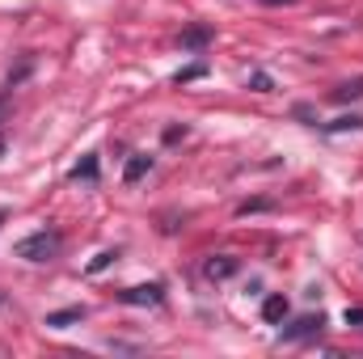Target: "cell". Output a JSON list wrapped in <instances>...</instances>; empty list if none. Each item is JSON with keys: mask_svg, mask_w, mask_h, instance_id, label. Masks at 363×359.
I'll use <instances>...</instances> for the list:
<instances>
[{"mask_svg": "<svg viewBox=\"0 0 363 359\" xmlns=\"http://www.w3.org/2000/svg\"><path fill=\"white\" fill-rule=\"evenodd\" d=\"M321 326H325V317L317 313V317H300L296 326H283L279 330V343H300V338H313V334H321Z\"/></svg>", "mask_w": 363, "mask_h": 359, "instance_id": "3957f363", "label": "cell"}, {"mask_svg": "<svg viewBox=\"0 0 363 359\" xmlns=\"http://www.w3.org/2000/svg\"><path fill=\"white\" fill-rule=\"evenodd\" d=\"M271 207V199H250V203H241L237 207V216H250V211H267Z\"/></svg>", "mask_w": 363, "mask_h": 359, "instance_id": "9a60e30c", "label": "cell"}, {"mask_svg": "<svg viewBox=\"0 0 363 359\" xmlns=\"http://www.w3.org/2000/svg\"><path fill=\"white\" fill-rule=\"evenodd\" d=\"M262 4H291V0H262Z\"/></svg>", "mask_w": 363, "mask_h": 359, "instance_id": "ac0fdd59", "label": "cell"}, {"mask_svg": "<svg viewBox=\"0 0 363 359\" xmlns=\"http://www.w3.org/2000/svg\"><path fill=\"white\" fill-rule=\"evenodd\" d=\"M55 254H60V233H47V228L17 241V258H26V263H51Z\"/></svg>", "mask_w": 363, "mask_h": 359, "instance_id": "6da1fadb", "label": "cell"}, {"mask_svg": "<svg viewBox=\"0 0 363 359\" xmlns=\"http://www.w3.org/2000/svg\"><path fill=\"white\" fill-rule=\"evenodd\" d=\"M9 114H13V101H9V93H0V123H9Z\"/></svg>", "mask_w": 363, "mask_h": 359, "instance_id": "e0dca14e", "label": "cell"}, {"mask_svg": "<svg viewBox=\"0 0 363 359\" xmlns=\"http://www.w3.org/2000/svg\"><path fill=\"white\" fill-rule=\"evenodd\" d=\"M351 97H363V77H359V81H347V85H338V89H334V101H351Z\"/></svg>", "mask_w": 363, "mask_h": 359, "instance_id": "8fae6325", "label": "cell"}, {"mask_svg": "<svg viewBox=\"0 0 363 359\" xmlns=\"http://www.w3.org/2000/svg\"><path fill=\"white\" fill-rule=\"evenodd\" d=\"M118 300H123V304H148V309H161V304H165V287H161V283H140V287L118 292Z\"/></svg>", "mask_w": 363, "mask_h": 359, "instance_id": "7a4b0ae2", "label": "cell"}, {"mask_svg": "<svg viewBox=\"0 0 363 359\" xmlns=\"http://www.w3.org/2000/svg\"><path fill=\"white\" fill-rule=\"evenodd\" d=\"M144 174H152V157H148V153H135V157L123 165V182H127V186H135Z\"/></svg>", "mask_w": 363, "mask_h": 359, "instance_id": "8992f818", "label": "cell"}, {"mask_svg": "<svg viewBox=\"0 0 363 359\" xmlns=\"http://www.w3.org/2000/svg\"><path fill=\"white\" fill-rule=\"evenodd\" d=\"M77 321H85V309L77 304V309H60V313H47L43 317V326L47 330H68V326H77Z\"/></svg>", "mask_w": 363, "mask_h": 359, "instance_id": "5b68a950", "label": "cell"}, {"mask_svg": "<svg viewBox=\"0 0 363 359\" xmlns=\"http://www.w3.org/2000/svg\"><path fill=\"white\" fill-rule=\"evenodd\" d=\"M342 321H347V326H363V304H347Z\"/></svg>", "mask_w": 363, "mask_h": 359, "instance_id": "2e32d148", "label": "cell"}, {"mask_svg": "<svg viewBox=\"0 0 363 359\" xmlns=\"http://www.w3.org/2000/svg\"><path fill=\"white\" fill-rule=\"evenodd\" d=\"M363 127V114H342L338 123H325V131H359Z\"/></svg>", "mask_w": 363, "mask_h": 359, "instance_id": "30bf717a", "label": "cell"}, {"mask_svg": "<svg viewBox=\"0 0 363 359\" xmlns=\"http://www.w3.org/2000/svg\"><path fill=\"white\" fill-rule=\"evenodd\" d=\"M0 224H4V216H0Z\"/></svg>", "mask_w": 363, "mask_h": 359, "instance_id": "d6986e66", "label": "cell"}, {"mask_svg": "<svg viewBox=\"0 0 363 359\" xmlns=\"http://www.w3.org/2000/svg\"><path fill=\"white\" fill-rule=\"evenodd\" d=\"M0 304H4V300H0Z\"/></svg>", "mask_w": 363, "mask_h": 359, "instance_id": "ffe728a7", "label": "cell"}, {"mask_svg": "<svg viewBox=\"0 0 363 359\" xmlns=\"http://www.w3.org/2000/svg\"><path fill=\"white\" fill-rule=\"evenodd\" d=\"M237 270H241V263H237L233 254H216V258H207V263H203V275H207L211 283H224V279H233Z\"/></svg>", "mask_w": 363, "mask_h": 359, "instance_id": "277c9868", "label": "cell"}, {"mask_svg": "<svg viewBox=\"0 0 363 359\" xmlns=\"http://www.w3.org/2000/svg\"><path fill=\"white\" fill-rule=\"evenodd\" d=\"M114 258H118V250H101V254H97V258H93V263H89V275H101V270L110 267Z\"/></svg>", "mask_w": 363, "mask_h": 359, "instance_id": "7c38bea8", "label": "cell"}, {"mask_svg": "<svg viewBox=\"0 0 363 359\" xmlns=\"http://www.w3.org/2000/svg\"><path fill=\"white\" fill-rule=\"evenodd\" d=\"M97 174H101V165H97V153H85V157L72 165V174H68V178H72V182H97Z\"/></svg>", "mask_w": 363, "mask_h": 359, "instance_id": "52a82bcc", "label": "cell"}, {"mask_svg": "<svg viewBox=\"0 0 363 359\" xmlns=\"http://www.w3.org/2000/svg\"><path fill=\"white\" fill-rule=\"evenodd\" d=\"M211 43V26H190V30H182V47L186 51H203Z\"/></svg>", "mask_w": 363, "mask_h": 359, "instance_id": "9c48e42d", "label": "cell"}, {"mask_svg": "<svg viewBox=\"0 0 363 359\" xmlns=\"http://www.w3.org/2000/svg\"><path fill=\"white\" fill-rule=\"evenodd\" d=\"M250 89H254V93H271V77H267L262 68H258V72H250Z\"/></svg>", "mask_w": 363, "mask_h": 359, "instance_id": "4fadbf2b", "label": "cell"}, {"mask_svg": "<svg viewBox=\"0 0 363 359\" xmlns=\"http://www.w3.org/2000/svg\"><path fill=\"white\" fill-rule=\"evenodd\" d=\"M203 72H207L203 64H190V68H182V72H178V85H190V81H199Z\"/></svg>", "mask_w": 363, "mask_h": 359, "instance_id": "5bb4252c", "label": "cell"}, {"mask_svg": "<svg viewBox=\"0 0 363 359\" xmlns=\"http://www.w3.org/2000/svg\"><path fill=\"white\" fill-rule=\"evenodd\" d=\"M283 317H287V296H283V292H274V296H267V300H262V321L279 326Z\"/></svg>", "mask_w": 363, "mask_h": 359, "instance_id": "ba28073f", "label": "cell"}]
</instances>
